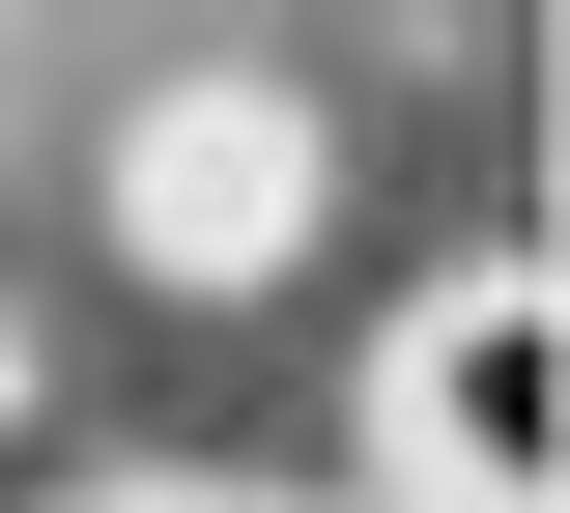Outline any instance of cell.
<instances>
[{
	"instance_id": "cell-1",
	"label": "cell",
	"mask_w": 570,
	"mask_h": 513,
	"mask_svg": "<svg viewBox=\"0 0 570 513\" xmlns=\"http://www.w3.org/2000/svg\"><path fill=\"white\" fill-rule=\"evenodd\" d=\"M400 456H428L456 513H542V485H570V343H542V286L400 314Z\"/></svg>"
},
{
	"instance_id": "cell-2",
	"label": "cell",
	"mask_w": 570,
	"mask_h": 513,
	"mask_svg": "<svg viewBox=\"0 0 570 513\" xmlns=\"http://www.w3.org/2000/svg\"><path fill=\"white\" fill-rule=\"evenodd\" d=\"M115 513H228V485H115Z\"/></svg>"
}]
</instances>
